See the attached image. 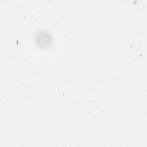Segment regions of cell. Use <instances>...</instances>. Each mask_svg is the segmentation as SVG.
Masks as SVG:
<instances>
[{"instance_id":"obj_1","label":"cell","mask_w":147,"mask_h":147,"mask_svg":"<svg viewBox=\"0 0 147 147\" xmlns=\"http://www.w3.org/2000/svg\"><path fill=\"white\" fill-rule=\"evenodd\" d=\"M34 41L36 45L42 49L50 48L53 44L52 36L45 30H40L36 32L34 36Z\"/></svg>"}]
</instances>
